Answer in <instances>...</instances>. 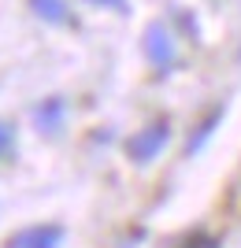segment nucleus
I'll return each mask as SVG.
<instances>
[{
    "instance_id": "obj_6",
    "label": "nucleus",
    "mask_w": 241,
    "mask_h": 248,
    "mask_svg": "<svg viewBox=\"0 0 241 248\" xmlns=\"http://www.w3.org/2000/svg\"><path fill=\"white\" fill-rule=\"evenodd\" d=\"M30 8H33V15H37V19L52 22V26H71V22H74L71 8H67V0H30Z\"/></svg>"
},
{
    "instance_id": "obj_1",
    "label": "nucleus",
    "mask_w": 241,
    "mask_h": 248,
    "mask_svg": "<svg viewBox=\"0 0 241 248\" xmlns=\"http://www.w3.org/2000/svg\"><path fill=\"white\" fill-rule=\"evenodd\" d=\"M141 52H145L148 67L156 74H171L175 63H178V37H175V30L163 19H156V22H148L145 33H141Z\"/></svg>"
},
{
    "instance_id": "obj_4",
    "label": "nucleus",
    "mask_w": 241,
    "mask_h": 248,
    "mask_svg": "<svg viewBox=\"0 0 241 248\" xmlns=\"http://www.w3.org/2000/svg\"><path fill=\"white\" fill-rule=\"evenodd\" d=\"M33 123H37V130L41 134H60L63 130V123H67V104L60 100V96H48L45 104H37L33 108Z\"/></svg>"
},
{
    "instance_id": "obj_3",
    "label": "nucleus",
    "mask_w": 241,
    "mask_h": 248,
    "mask_svg": "<svg viewBox=\"0 0 241 248\" xmlns=\"http://www.w3.org/2000/svg\"><path fill=\"white\" fill-rule=\"evenodd\" d=\"M63 245V226L60 222H33L8 237V248H60Z\"/></svg>"
},
{
    "instance_id": "obj_7",
    "label": "nucleus",
    "mask_w": 241,
    "mask_h": 248,
    "mask_svg": "<svg viewBox=\"0 0 241 248\" xmlns=\"http://www.w3.org/2000/svg\"><path fill=\"white\" fill-rule=\"evenodd\" d=\"M11 152H15V126L0 119V159H8Z\"/></svg>"
},
{
    "instance_id": "obj_5",
    "label": "nucleus",
    "mask_w": 241,
    "mask_h": 248,
    "mask_svg": "<svg viewBox=\"0 0 241 248\" xmlns=\"http://www.w3.org/2000/svg\"><path fill=\"white\" fill-rule=\"evenodd\" d=\"M223 119H226V108H223V104H219V108H211V111L204 115V123L193 126V134H189V141H186V155H197L200 148L208 145L211 134H215V130L223 126Z\"/></svg>"
},
{
    "instance_id": "obj_8",
    "label": "nucleus",
    "mask_w": 241,
    "mask_h": 248,
    "mask_svg": "<svg viewBox=\"0 0 241 248\" xmlns=\"http://www.w3.org/2000/svg\"><path fill=\"white\" fill-rule=\"evenodd\" d=\"M85 4H100V8H115L119 15H126V11H130V4H126V0H85Z\"/></svg>"
},
{
    "instance_id": "obj_2",
    "label": "nucleus",
    "mask_w": 241,
    "mask_h": 248,
    "mask_svg": "<svg viewBox=\"0 0 241 248\" xmlns=\"http://www.w3.org/2000/svg\"><path fill=\"white\" fill-rule=\"evenodd\" d=\"M167 141H171V119H152L148 126H141V130L126 141V155H130V163L145 167L167 148Z\"/></svg>"
}]
</instances>
